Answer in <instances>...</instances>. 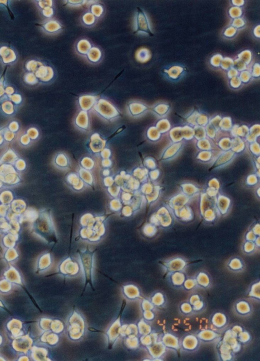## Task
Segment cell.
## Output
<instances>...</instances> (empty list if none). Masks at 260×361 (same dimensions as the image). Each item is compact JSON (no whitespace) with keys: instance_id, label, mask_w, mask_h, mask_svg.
<instances>
[{"instance_id":"cell-1","label":"cell","mask_w":260,"mask_h":361,"mask_svg":"<svg viewBox=\"0 0 260 361\" xmlns=\"http://www.w3.org/2000/svg\"><path fill=\"white\" fill-rule=\"evenodd\" d=\"M136 30L147 34L151 32L148 19L145 13L142 10H139L136 14Z\"/></svg>"},{"instance_id":"cell-2","label":"cell","mask_w":260,"mask_h":361,"mask_svg":"<svg viewBox=\"0 0 260 361\" xmlns=\"http://www.w3.org/2000/svg\"><path fill=\"white\" fill-rule=\"evenodd\" d=\"M222 341L229 344L231 346L232 352H238L241 349V345L237 341V338L233 335L231 330H229L226 332Z\"/></svg>"},{"instance_id":"cell-3","label":"cell","mask_w":260,"mask_h":361,"mask_svg":"<svg viewBox=\"0 0 260 361\" xmlns=\"http://www.w3.org/2000/svg\"><path fill=\"white\" fill-rule=\"evenodd\" d=\"M162 342L167 348H172L176 349L179 348V342L178 338L170 333H165L162 338Z\"/></svg>"},{"instance_id":"cell-4","label":"cell","mask_w":260,"mask_h":361,"mask_svg":"<svg viewBox=\"0 0 260 361\" xmlns=\"http://www.w3.org/2000/svg\"><path fill=\"white\" fill-rule=\"evenodd\" d=\"M198 339L193 335L186 336L182 341L183 348L188 350H194L198 347Z\"/></svg>"},{"instance_id":"cell-5","label":"cell","mask_w":260,"mask_h":361,"mask_svg":"<svg viewBox=\"0 0 260 361\" xmlns=\"http://www.w3.org/2000/svg\"><path fill=\"white\" fill-rule=\"evenodd\" d=\"M135 56L138 62L144 63L151 59V53L148 49L145 47H142L136 50Z\"/></svg>"},{"instance_id":"cell-6","label":"cell","mask_w":260,"mask_h":361,"mask_svg":"<svg viewBox=\"0 0 260 361\" xmlns=\"http://www.w3.org/2000/svg\"><path fill=\"white\" fill-rule=\"evenodd\" d=\"M153 343V346L150 347V353L153 357L159 358L166 353L167 348L162 342Z\"/></svg>"},{"instance_id":"cell-7","label":"cell","mask_w":260,"mask_h":361,"mask_svg":"<svg viewBox=\"0 0 260 361\" xmlns=\"http://www.w3.org/2000/svg\"><path fill=\"white\" fill-rule=\"evenodd\" d=\"M212 325L216 328H221L225 326L227 322L226 316L222 313H216L213 315L211 320Z\"/></svg>"},{"instance_id":"cell-8","label":"cell","mask_w":260,"mask_h":361,"mask_svg":"<svg viewBox=\"0 0 260 361\" xmlns=\"http://www.w3.org/2000/svg\"><path fill=\"white\" fill-rule=\"evenodd\" d=\"M217 335L218 334L214 331L208 329L206 330L203 328L198 334V337L199 339L204 341H209L215 339L217 337Z\"/></svg>"},{"instance_id":"cell-9","label":"cell","mask_w":260,"mask_h":361,"mask_svg":"<svg viewBox=\"0 0 260 361\" xmlns=\"http://www.w3.org/2000/svg\"><path fill=\"white\" fill-rule=\"evenodd\" d=\"M92 48V45L87 39H82L77 44V50L81 55H87Z\"/></svg>"},{"instance_id":"cell-10","label":"cell","mask_w":260,"mask_h":361,"mask_svg":"<svg viewBox=\"0 0 260 361\" xmlns=\"http://www.w3.org/2000/svg\"><path fill=\"white\" fill-rule=\"evenodd\" d=\"M183 71V68L181 66H173L167 70H165V72L167 73L170 78L176 79L180 77Z\"/></svg>"},{"instance_id":"cell-11","label":"cell","mask_w":260,"mask_h":361,"mask_svg":"<svg viewBox=\"0 0 260 361\" xmlns=\"http://www.w3.org/2000/svg\"><path fill=\"white\" fill-rule=\"evenodd\" d=\"M101 54L100 50L96 47H93L89 50L87 54V58L91 62L97 63L101 59Z\"/></svg>"},{"instance_id":"cell-12","label":"cell","mask_w":260,"mask_h":361,"mask_svg":"<svg viewBox=\"0 0 260 361\" xmlns=\"http://www.w3.org/2000/svg\"><path fill=\"white\" fill-rule=\"evenodd\" d=\"M236 310L239 314L246 315L251 311V306L248 302L241 301L236 304Z\"/></svg>"},{"instance_id":"cell-13","label":"cell","mask_w":260,"mask_h":361,"mask_svg":"<svg viewBox=\"0 0 260 361\" xmlns=\"http://www.w3.org/2000/svg\"><path fill=\"white\" fill-rule=\"evenodd\" d=\"M238 59L244 62L245 64L248 65L252 60V54L249 50H245L239 54Z\"/></svg>"},{"instance_id":"cell-14","label":"cell","mask_w":260,"mask_h":361,"mask_svg":"<svg viewBox=\"0 0 260 361\" xmlns=\"http://www.w3.org/2000/svg\"><path fill=\"white\" fill-rule=\"evenodd\" d=\"M62 28L61 24L56 21H50L46 24L45 25V29L46 31L50 32H56L57 31L60 30Z\"/></svg>"},{"instance_id":"cell-15","label":"cell","mask_w":260,"mask_h":361,"mask_svg":"<svg viewBox=\"0 0 260 361\" xmlns=\"http://www.w3.org/2000/svg\"><path fill=\"white\" fill-rule=\"evenodd\" d=\"M82 21L87 26H92L95 22L96 18L92 13L88 12L82 16Z\"/></svg>"},{"instance_id":"cell-16","label":"cell","mask_w":260,"mask_h":361,"mask_svg":"<svg viewBox=\"0 0 260 361\" xmlns=\"http://www.w3.org/2000/svg\"><path fill=\"white\" fill-rule=\"evenodd\" d=\"M260 282L255 283L253 285H252L251 287V290L249 291V294H248L249 297L260 299Z\"/></svg>"},{"instance_id":"cell-17","label":"cell","mask_w":260,"mask_h":361,"mask_svg":"<svg viewBox=\"0 0 260 361\" xmlns=\"http://www.w3.org/2000/svg\"><path fill=\"white\" fill-rule=\"evenodd\" d=\"M91 10L93 15L97 18L100 17L103 15L104 12L103 7L98 4H95L92 5L91 8Z\"/></svg>"},{"instance_id":"cell-18","label":"cell","mask_w":260,"mask_h":361,"mask_svg":"<svg viewBox=\"0 0 260 361\" xmlns=\"http://www.w3.org/2000/svg\"><path fill=\"white\" fill-rule=\"evenodd\" d=\"M165 302V298L162 293H157L152 298V303L155 306H162Z\"/></svg>"},{"instance_id":"cell-19","label":"cell","mask_w":260,"mask_h":361,"mask_svg":"<svg viewBox=\"0 0 260 361\" xmlns=\"http://www.w3.org/2000/svg\"><path fill=\"white\" fill-rule=\"evenodd\" d=\"M220 66H221V68L224 70H229L232 67H233V60L228 57L223 58Z\"/></svg>"},{"instance_id":"cell-20","label":"cell","mask_w":260,"mask_h":361,"mask_svg":"<svg viewBox=\"0 0 260 361\" xmlns=\"http://www.w3.org/2000/svg\"><path fill=\"white\" fill-rule=\"evenodd\" d=\"M197 282L201 287H207L209 286L210 280L206 275H200L197 278Z\"/></svg>"},{"instance_id":"cell-21","label":"cell","mask_w":260,"mask_h":361,"mask_svg":"<svg viewBox=\"0 0 260 361\" xmlns=\"http://www.w3.org/2000/svg\"><path fill=\"white\" fill-rule=\"evenodd\" d=\"M229 14L233 19H237L240 18L242 14V11L240 7L234 6L231 7L229 10Z\"/></svg>"},{"instance_id":"cell-22","label":"cell","mask_w":260,"mask_h":361,"mask_svg":"<svg viewBox=\"0 0 260 361\" xmlns=\"http://www.w3.org/2000/svg\"><path fill=\"white\" fill-rule=\"evenodd\" d=\"M223 59V56L220 54H216L213 56L211 59V64L215 67H220L221 64L222 60Z\"/></svg>"},{"instance_id":"cell-23","label":"cell","mask_w":260,"mask_h":361,"mask_svg":"<svg viewBox=\"0 0 260 361\" xmlns=\"http://www.w3.org/2000/svg\"><path fill=\"white\" fill-rule=\"evenodd\" d=\"M81 104L82 106V108H84L86 104H88V108H90L91 105H92L94 101V98L92 96H84V97H81Z\"/></svg>"},{"instance_id":"cell-24","label":"cell","mask_w":260,"mask_h":361,"mask_svg":"<svg viewBox=\"0 0 260 361\" xmlns=\"http://www.w3.org/2000/svg\"><path fill=\"white\" fill-rule=\"evenodd\" d=\"M237 337H238L240 342L242 343H246L248 342L251 338V335L248 332L243 331L239 334Z\"/></svg>"},{"instance_id":"cell-25","label":"cell","mask_w":260,"mask_h":361,"mask_svg":"<svg viewBox=\"0 0 260 361\" xmlns=\"http://www.w3.org/2000/svg\"><path fill=\"white\" fill-rule=\"evenodd\" d=\"M251 77H252V74H251L250 71H248V70H243V71H241L240 76L239 77L240 78L241 81L243 82H248V81L250 80Z\"/></svg>"},{"instance_id":"cell-26","label":"cell","mask_w":260,"mask_h":361,"mask_svg":"<svg viewBox=\"0 0 260 361\" xmlns=\"http://www.w3.org/2000/svg\"><path fill=\"white\" fill-rule=\"evenodd\" d=\"M234 66L238 71H242L247 68V65L238 58L234 61Z\"/></svg>"},{"instance_id":"cell-27","label":"cell","mask_w":260,"mask_h":361,"mask_svg":"<svg viewBox=\"0 0 260 361\" xmlns=\"http://www.w3.org/2000/svg\"><path fill=\"white\" fill-rule=\"evenodd\" d=\"M184 280V276L180 275L179 277L178 275H175L174 277H172V283L175 286H180L183 284Z\"/></svg>"},{"instance_id":"cell-28","label":"cell","mask_w":260,"mask_h":361,"mask_svg":"<svg viewBox=\"0 0 260 361\" xmlns=\"http://www.w3.org/2000/svg\"><path fill=\"white\" fill-rule=\"evenodd\" d=\"M181 310L185 314H188L193 311V306L188 303H184L181 305Z\"/></svg>"},{"instance_id":"cell-29","label":"cell","mask_w":260,"mask_h":361,"mask_svg":"<svg viewBox=\"0 0 260 361\" xmlns=\"http://www.w3.org/2000/svg\"><path fill=\"white\" fill-rule=\"evenodd\" d=\"M245 25L244 19L242 18H237L234 19L232 23V26L235 28H240Z\"/></svg>"},{"instance_id":"cell-30","label":"cell","mask_w":260,"mask_h":361,"mask_svg":"<svg viewBox=\"0 0 260 361\" xmlns=\"http://www.w3.org/2000/svg\"><path fill=\"white\" fill-rule=\"evenodd\" d=\"M236 32H237V29L233 26H231V27L226 29L225 31L224 32V34L225 36L227 37H232L236 34Z\"/></svg>"},{"instance_id":"cell-31","label":"cell","mask_w":260,"mask_h":361,"mask_svg":"<svg viewBox=\"0 0 260 361\" xmlns=\"http://www.w3.org/2000/svg\"><path fill=\"white\" fill-rule=\"evenodd\" d=\"M195 286V281L192 279H188L184 282V287L187 290H191Z\"/></svg>"},{"instance_id":"cell-32","label":"cell","mask_w":260,"mask_h":361,"mask_svg":"<svg viewBox=\"0 0 260 361\" xmlns=\"http://www.w3.org/2000/svg\"><path fill=\"white\" fill-rule=\"evenodd\" d=\"M193 306V310L196 311H198L199 310H201L204 307V303L203 301H201V300H199L198 301H196L194 302V304L192 305Z\"/></svg>"},{"instance_id":"cell-33","label":"cell","mask_w":260,"mask_h":361,"mask_svg":"<svg viewBox=\"0 0 260 361\" xmlns=\"http://www.w3.org/2000/svg\"><path fill=\"white\" fill-rule=\"evenodd\" d=\"M251 74L252 76H253L255 77H257L260 76V64L259 63H256L253 65L252 73Z\"/></svg>"},{"instance_id":"cell-34","label":"cell","mask_w":260,"mask_h":361,"mask_svg":"<svg viewBox=\"0 0 260 361\" xmlns=\"http://www.w3.org/2000/svg\"><path fill=\"white\" fill-rule=\"evenodd\" d=\"M231 85L233 88H238L241 85V81L240 78L238 77H234L231 78Z\"/></svg>"},{"instance_id":"cell-35","label":"cell","mask_w":260,"mask_h":361,"mask_svg":"<svg viewBox=\"0 0 260 361\" xmlns=\"http://www.w3.org/2000/svg\"><path fill=\"white\" fill-rule=\"evenodd\" d=\"M232 334L234 336V337L237 338L238 335L239 333H241V332L243 331V329L241 327V326H234L233 328H232L231 330Z\"/></svg>"},{"instance_id":"cell-36","label":"cell","mask_w":260,"mask_h":361,"mask_svg":"<svg viewBox=\"0 0 260 361\" xmlns=\"http://www.w3.org/2000/svg\"><path fill=\"white\" fill-rule=\"evenodd\" d=\"M238 71L234 67H232L228 70V76L229 78H233L234 77H237L238 75Z\"/></svg>"},{"instance_id":"cell-37","label":"cell","mask_w":260,"mask_h":361,"mask_svg":"<svg viewBox=\"0 0 260 361\" xmlns=\"http://www.w3.org/2000/svg\"><path fill=\"white\" fill-rule=\"evenodd\" d=\"M220 357L223 361H230L232 358V353H220Z\"/></svg>"},{"instance_id":"cell-38","label":"cell","mask_w":260,"mask_h":361,"mask_svg":"<svg viewBox=\"0 0 260 361\" xmlns=\"http://www.w3.org/2000/svg\"><path fill=\"white\" fill-rule=\"evenodd\" d=\"M85 1H68L67 3L73 6L81 5L84 4Z\"/></svg>"},{"instance_id":"cell-39","label":"cell","mask_w":260,"mask_h":361,"mask_svg":"<svg viewBox=\"0 0 260 361\" xmlns=\"http://www.w3.org/2000/svg\"><path fill=\"white\" fill-rule=\"evenodd\" d=\"M199 300H200V297H199V295H194L190 297V299H189V303L191 305H193L194 302L198 301Z\"/></svg>"},{"instance_id":"cell-40","label":"cell","mask_w":260,"mask_h":361,"mask_svg":"<svg viewBox=\"0 0 260 361\" xmlns=\"http://www.w3.org/2000/svg\"><path fill=\"white\" fill-rule=\"evenodd\" d=\"M232 4H233L236 7H240L242 6L244 4V1L243 0H239V1H232Z\"/></svg>"},{"instance_id":"cell-41","label":"cell","mask_w":260,"mask_h":361,"mask_svg":"<svg viewBox=\"0 0 260 361\" xmlns=\"http://www.w3.org/2000/svg\"><path fill=\"white\" fill-rule=\"evenodd\" d=\"M253 33L256 37L260 38V26L259 25L255 28L254 31H253Z\"/></svg>"},{"instance_id":"cell-42","label":"cell","mask_w":260,"mask_h":361,"mask_svg":"<svg viewBox=\"0 0 260 361\" xmlns=\"http://www.w3.org/2000/svg\"><path fill=\"white\" fill-rule=\"evenodd\" d=\"M191 327H192V326H191V325H190V324L189 325V326H188V328L189 330L190 331L191 330Z\"/></svg>"},{"instance_id":"cell-43","label":"cell","mask_w":260,"mask_h":361,"mask_svg":"<svg viewBox=\"0 0 260 361\" xmlns=\"http://www.w3.org/2000/svg\"><path fill=\"white\" fill-rule=\"evenodd\" d=\"M203 328V327L202 325V324H200V325H199V329H200V330H202Z\"/></svg>"},{"instance_id":"cell-44","label":"cell","mask_w":260,"mask_h":361,"mask_svg":"<svg viewBox=\"0 0 260 361\" xmlns=\"http://www.w3.org/2000/svg\"><path fill=\"white\" fill-rule=\"evenodd\" d=\"M179 325V324H178V323H175V324H174V326H178Z\"/></svg>"},{"instance_id":"cell-45","label":"cell","mask_w":260,"mask_h":361,"mask_svg":"<svg viewBox=\"0 0 260 361\" xmlns=\"http://www.w3.org/2000/svg\"><path fill=\"white\" fill-rule=\"evenodd\" d=\"M178 321V324H181V321L180 319H178V321Z\"/></svg>"},{"instance_id":"cell-46","label":"cell","mask_w":260,"mask_h":361,"mask_svg":"<svg viewBox=\"0 0 260 361\" xmlns=\"http://www.w3.org/2000/svg\"><path fill=\"white\" fill-rule=\"evenodd\" d=\"M185 331H186V332H188V331H190V330H189L188 328V329H185Z\"/></svg>"},{"instance_id":"cell-47","label":"cell","mask_w":260,"mask_h":361,"mask_svg":"<svg viewBox=\"0 0 260 361\" xmlns=\"http://www.w3.org/2000/svg\"><path fill=\"white\" fill-rule=\"evenodd\" d=\"M185 320H186V321H189V320H190V319H189V318H185Z\"/></svg>"},{"instance_id":"cell-48","label":"cell","mask_w":260,"mask_h":361,"mask_svg":"<svg viewBox=\"0 0 260 361\" xmlns=\"http://www.w3.org/2000/svg\"><path fill=\"white\" fill-rule=\"evenodd\" d=\"M166 320H164V321H163V324H164V325H165V324H166Z\"/></svg>"},{"instance_id":"cell-49","label":"cell","mask_w":260,"mask_h":361,"mask_svg":"<svg viewBox=\"0 0 260 361\" xmlns=\"http://www.w3.org/2000/svg\"><path fill=\"white\" fill-rule=\"evenodd\" d=\"M199 320L198 317H197V318H196V321H198Z\"/></svg>"},{"instance_id":"cell-50","label":"cell","mask_w":260,"mask_h":361,"mask_svg":"<svg viewBox=\"0 0 260 361\" xmlns=\"http://www.w3.org/2000/svg\"><path fill=\"white\" fill-rule=\"evenodd\" d=\"M178 318H175V319H174V320H175V321H178Z\"/></svg>"}]
</instances>
